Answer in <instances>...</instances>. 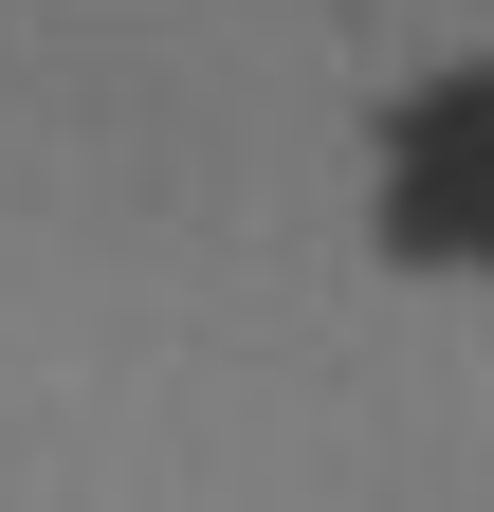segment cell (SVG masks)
I'll list each match as a JSON object with an SVG mask.
<instances>
[{"label": "cell", "mask_w": 494, "mask_h": 512, "mask_svg": "<svg viewBox=\"0 0 494 512\" xmlns=\"http://www.w3.org/2000/svg\"><path fill=\"white\" fill-rule=\"evenodd\" d=\"M385 238H403V256H476V275H494V92H421V110H403Z\"/></svg>", "instance_id": "cell-1"}]
</instances>
